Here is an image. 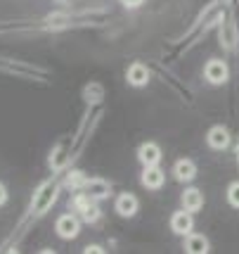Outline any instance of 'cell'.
Instances as JSON below:
<instances>
[{"mask_svg": "<svg viewBox=\"0 0 239 254\" xmlns=\"http://www.w3.org/2000/svg\"><path fill=\"white\" fill-rule=\"evenodd\" d=\"M54 231L59 238H64V240H71V238H76L78 231H81V221H78L74 214H62L57 223H54Z\"/></svg>", "mask_w": 239, "mask_h": 254, "instance_id": "1", "label": "cell"}, {"mask_svg": "<svg viewBox=\"0 0 239 254\" xmlns=\"http://www.w3.org/2000/svg\"><path fill=\"white\" fill-rule=\"evenodd\" d=\"M204 76H206L208 83H213V86H220V83H225L230 76V69L228 64L223 62V60H211L204 69Z\"/></svg>", "mask_w": 239, "mask_h": 254, "instance_id": "2", "label": "cell"}, {"mask_svg": "<svg viewBox=\"0 0 239 254\" xmlns=\"http://www.w3.org/2000/svg\"><path fill=\"white\" fill-rule=\"evenodd\" d=\"M54 197H57V186H54V183L43 186V188H41V192L33 197V211H36V214H45V211H48V207L54 202Z\"/></svg>", "mask_w": 239, "mask_h": 254, "instance_id": "3", "label": "cell"}, {"mask_svg": "<svg viewBox=\"0 0 239 254\" xmlns=\"http://www.w3.org/2000/svg\"><path fill=\"white\" fill-rule=\"evenodd\" d=\"M83 190H86L93 199H104V197H109L111 186H109L104 178H88L86 186H83Z\"/></svg>", "mask_w": 239, "mask_h": 254, "instance_id": "4", "label": "cell"}, {"mask_svg": "<svg viewBox=\"0 0 239 254\" xmlns=\"http://www.w3.org/2000/svg\"><path fill=\"white\" fill-rule=\"evenodd\" d=\"M192 226H194V221H192V216H190V211H175L173 219H171V231L178 233V235H190L192 233Z\"/></svg>", "mask_w": 239, "mask_h": 254, "instance_id": "5", "label": "cell"}, {"mask_svg": "<svg viewBox=\"0 0 239 254\" xmlns=\"http://www.w3.org/2000/svg\"><path fill=\"white\" fill-rule=\"evenodd\" d=\"M163 171L159 169V164L154 166H144V174H142V186L149 190H159L163 186Z\"/></svg>", "mask_w": 239, "mask_h": 254, "instance_id": "6", "label": "cell"}, {"mask_svg": "<svg viewBox=\"0 0 239 254\" xmlns=\"http://www.w3.org/2000/svg\"><path fill=\"white\" fill-rule=\"evenodd\" d=\"M138 157H140V162L144 166H154V164L161 162V150H159V145L156 143H144V145H140Z\"/></svg>", "mask_w": 239, "mask_h": 254, "instance_id": "7", "label": "cell"}, {"mask_svg": "<svg viewBox=\"0 0 239 254\" xmlns=\"http://www.w3.org/2000/svg\"><path fill=\"white\" fill-rule=\"evenodd\" d=\"M128 83L135 86V88H140V86H147V81H149V71H147V66L140 64V62H135V64L128 66Z\"/></svg>", "mask_w": 239, "mask_h": 254, "instance_id": "8", "label": "cell"}, {"mask_svg": "<svg viewBox=\"0 0 239 254\" xmlns=\"http://www.w3.org/2000/svg\"><path fill=\"white\" fill-rule=\"evenodd\" d=\"M206 140L213 150H225L230 145V133H228V128H223V126H213V128L208 131Z\"/></svg>", "mask_w": 239, "mask_h": 254, "instance_id": "9", "label": "cell"}, {"mask_svg": "<svg viewBox=\"0 0 239 254\" xmlns=\"http://www.w3.org/2000/svg\"><path fill=\"white\" fill-rule=\"evenodd\" d=\"M173 174L180 183H185V181H192L196 176V166L192 159H178L173 166Z\"/></svg>", "mask_w": 239, "mask_h": 254, "instance_id": "10", "label": "cell"}, {"mask_svg": "<svg viewBox=\"0 0 239 254\" xmlns=\"http://www.w3.org/2000/svg\"><path fill=\"white\" fill-rule=\"evenodd\" d=\"M116 211H119L121 216H135V211H138V197L135 195H128V192H123V195H119V199H116Z\"/></svg>", "mask_w": 239, "mask_h": 254, "instance_id": "11", "label": "cell"}, {"mask_svg": "<svg viewBox=\"0 0 239 254\" xmlns=\"http://www.w3.org/2000/svg\"><path fill=\"white\" fill-rule=\"evenodd\" d=\"M183 207H185L187 211H199L204 207V192L196 188L185 190V192H183Z\"/></svg>", "mask_w": 239, "mask_h": 254, "instance_id": "12", "label": "cell"}, {"mask_svg": "<svg viewBox=\"0 0 239 254\" xmlns=\"http://www.w3.org/2000/svg\"><path fill=\"white\" fill-rule=\"evenodd\" d=\"M185 250L190 254H204L208 252V240L204 235H199V233H190L185 240Z\"/></svg>", "mask_w": 239, "mask_h": 254, "instance_id": "13", "label": "cell"}, {"mask_svg": "<svg viewBox=\"0 0 239 254\" xmlns=\"http://www.w3.org/2000/svg\"><path fill=\"white\" fill-rule=\"evenodd\" d=\"M220 43L225 45V48H235V43H237V29H235L232 22H228L220 29Z\"/></svg>", "mask_w": 239, "mask_h": 254, "instance_id": "14", "label": "cell"}, {"mask_svg": "<svg viewBox=\"0 0 239 254\" xmlns=\"http://www.w3.org/2000/svg\"><path fill=\"white\" fill-rule=\"evenodd\" d=\"M90 204H93V197H90L88 192H78L76 197L71 199V209L78 211V214H83V211H86Z\"/></svg>", "mask_w": 239, "mask_h": 254, "instance_id": "15", "label": "cell"}, {"mask_svg": "<svg viewBox=\"0 0 239 254\" xmlns=\"http://www.w3.org/2000/svg\"><path fill=\"white\" fill-rule=\"evenodd\" d=\"M86 174L83 171H74V174H69V178H66V186L69 188H74V190H78V188H83L86 186Z\"/></svg>", "mask_w": 239, "mask_h": 254, "instance_id": "16", "label": "cell"}, {"mask_svg": "<svg viewBox=\"0 0 239 254\" xmlns=\"http://www.w3.org/2000/svg\"><path fill=\"white\" fill-rule=\"evenodd\" d=\"M81 216H83V221H86V223H95L99 219V207L95 204V202H93V204H90V207H88V209L83 211Z\"/></svg>", "mask_w": 239, "mask_h": 254, "instance_id": "17", "label": "cell"}, {"mask_svg": "<svg viewBox=\"0 0 239 254\" xmlns=\"http://www.w3.org/2000/svg\"><path fill=\"white\" fill-rule=\"evenodd\" d=\"M228 199H230L232 207H237L239 209V181L237 183H232V186L228 188Z\"/></svg>", "mask_w": 239, "mask_h": 254, "instance_id": "18", "label": "cell"}, {"mask_svg": "<svg viewBox=\"0 0 239 254\" xmlns=\"http://www.w3.org/2000/svg\"><path fill=\"white\" fill-rule=\"evenodd\" d=\"M64 147H66V140H64V143H59V147H57V152H54V155H57V157H54V159H52V164H54V166H62V164H64V162H66Z\"/></svg>", "mask_w": 239, "mask_h": 254, "instance_id": "19", "label": "cell"}, {"mask_svg": "<svg viewBox=\"0 0 239 254\" xmlns=\"http://www.w3.org/2000/svg\"><path fill=\"white\" fill-rule=\"evenodd\" d=\"M121 2H123L126 7H140V5L144 2V0H121Z\"/></svg>", "mask_w": 239, "mask_h": 254, "instance_id": "20", "label": "cell"}, {"mask_svg": "<svg viewBox=\"0 0 239 254\" xmlns=\"http://www.w3.org/2000/svg\"><path fill=\"white\" fill-rule=\"evenodd\" d=\"M86 252H88V254H90V252H93V254H99V252H104V250H102L99 245H88Z\"/></svg>", "mask_w": 239, "mask_h": 254, "instance_id": "21", "label": "cell"}, {"mask_svg": "<svg viewBox=\"0 0 239 254\" xmlns=\"http://www.w3.org/2000/svg\"><path fill=\"white\" fill-rule=\"evenodd\" d=\"M5 202H7V188L0 183V204H5Z\"/></svg>", "mask_w": 239, "mask_h": 254, "instance_id": "22", "label": "cell"}, {"mask_svg": "<svg viewBox=\"0 0 239 254\" xmlns=\"http://www.w3.org/2000/svg\"><path fill=\"white\" fill-rule=\"evenodd\" d=\"M237 155H239V150H237Z\"/></svg>", "mask_w": 239, "mask_h": 254, "instance_id": "23", "label": "cell"}]
</instances>
